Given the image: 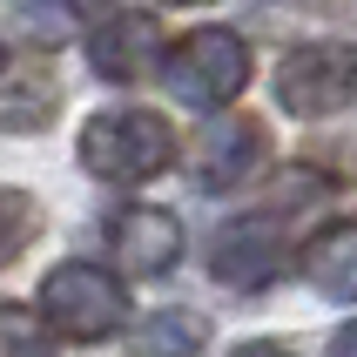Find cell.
<instances>
[{
    "label": "cell",
    "instance_id": "9",
    "mask_svg": "<svg viewBox=\"0 0 357 357\" xmlns=\"http://www.w3.org/2000/svg\"><path fill=\"white\" fill-rule=\"evenodd\" d=\"M303 277L317 283L324 297L357 303V222H331V229L310 236V250H303Z\"/></svg>",
    "mask_w": 357,
    "mask_h": 357
},
{
    "label": "cell",
    "instance_id": "6",
    "mask_svg": "<svg viewBox=\"0 0 357 357\" xmlns=\"http://www.w3.org/2000/svg\"><path fill=\"white\" fill-rule=\"evenodd\" d=\"M108 257L128 270V277H162L176 270L182 257V222L169 209H121L115 229H108Z\"/></svg>",
    "mask_w": 357,
    "mask_h": 357
},
{
    "label": "cell",
    "instance_id": "4",
    "mask_svg": "<svg viewBox=\"0 0 357 357\" xmlns=\"http://www.w3.org/2000/svg\"><path fill=\"white\" fill-rule=\"evenodd\" d=\"M277 101L290 115H344V108H357V47L351 40L290 47V61L277 68Z\"/></svg>",
    "mask_w": 357,
    "mask_h": 357
},
{
    "label": "cell",
    "instance_id": "7",
    "mask_svg": "<svg viewBox=\"0 0 357 357\" xmlns=\"http://www.w3.org/2000/svg\"><path fill=\"white\" fill-rule=\"evenodd\" d=\"M88 61H95V75H108V81H135L142 68L155 61V14H142V7H115V14H101Z\"/></svg>",
    "mask_w": 357,
    "mask_h": 357
},
{
    "label": "cell",
    "instance_id": "14",
    "mask_svg": "<svg viewBox=\"0 0 357 357\" xmlns=\"http://www.w3.org/2000/svg\"><path fill=\"white\" fill-rule=\"evenodd\" d=\"M331 357H357V324H344L337 344H331Z\"/></svg>",
    "mask_w": 357,
    "mask_h": 357
},
{
    "label": "cell",
    "instance_id": "3",
    "mask_svg": "<svg viewBox=\"0 0 357 357\" xmlns=\"http://www.w3.org/2000/svg\"><path fill=\"white\" fill-rule=\"evenodd\" d=\"M162 81H169V95L189 101V108H222V101L243 95V81H250V47H243L229 27H196V34H182L162 61Z\"/></svg>",
    "mask_w": 357,
    "mask_h": 357
},
{
    "label": "cell",
    "instance_id": "12",
    "mask_svg": "<svg viewBox=\"0 0 357 357\" xmlns=\"http://www.w3.org/2000/svg\"><path fill=\"white\" fill-rule=\"evenodd\" d=\"M34 229H40L34 196H27V189H0V263H14L20 250L34 243Z\"/></svg>",
    "mask_w": 357,
    "mask_h": 357
},
{
    "label": "cell",
    "instance_id": "8",
    "mask_svg": "<svg viewBox=\"0 0 357 357\" xmlns=\"http://www.w3.org/2000/svg\"><path fill=\"white\" fill-rule=\"evenodd\" d=\"M257 155H263V128H257V121L216 115V121H209V135H202L196 176H202V189H236V182L257 169Z\"/></svg>",
    "mask_w": 357,
    "mask_h": 357
},
{
    "label": "cell",
    "instance_id": "10",
    "mask_svg": "<svg viewBox=\"0 0 357 357\" xmlns=\"http://www.w3.org/2000/svg\"><path fill=\"white\" fill-rule=\"evenodd\" d=\"M202 337H209L202 317H189V310H155V317L135 331V351H149V357H189V351H202Z\"/></svg>",
    "mask_w": 357,
    "mask_h": 357
},
{
    "label": "cell",
    "instance_id": "2",
    "mask_svg": "<svg viewBox=\"0 0 357 357\" xmlns=\"http://www.w3.org/2000/svg\"><path fill=\"white\" fill-rule=\"evenodd\" d=\"M81 162L101 182H149L176 162V135H169V121L142 115V108H115L81 128Z\"/></svg>",
    "mask_w": 357,
    "mask_h": 357
},
{
    "label": "cell",
    "instance_id": "15",
    "mask_svg": "<svg viewBox=\"0 0 357 357\" xmlns=\"http://www.w3.org/2000/svg\"><path fill=\"white\" fill-rule=\"evenodd\" d=\"M229 357H290V351H277V344H236Z\"/></svg>",
    "mask_w": 357,
    "mask_h": 357
},
{
    "label": "cell",
    "instance_id": "13",
    "mask_svg": "<svg viewBox=\"0 0 357 357\" xmlns=\"http://www.w3.org/2000/svg\"><path fill=\"white\" fill-rule=\"evenodd\" d=\"M7 20H20V27H34V34H47V40H54V34H61V27H68L75 14H61V7H14Z\"/></svg>",
    "mask_w": 357,
    "mask_h": 357
},
{
    "label": "cell",
    "instance_id": "1",
    "mask_svg": "<svg viewBox=\"0 0 357 357\" xmlns=\"http://www.w3.org/2000/svg\"><path fill=\"white\" fill-rule=\"evenodd\" d=\"M40 317L47 331L75 344H95V337H115L121 317H128V290H121L108 270L95 263H54L47 277H40Z\"/></svg>",
    "mask_w": 357,
    "mask_h": 357
},
{
    "label": "cell",
    "instance_id": "5",
    "mask_svg": "<svg viewBox=\"0 0 357 357\" xmlns=\"http://www.w3.org/2000/svg\"><path fill=\"white\" fill-rule=\"evenodd\" d=\"M209 277L229 290H263L277 277V229L263 216H236L209 236Z\"/></svg>",
    "mask_w": 357,
    "mask_h": 357
},
{
    "label": "cell",
    "instance_id": "11",
    "mask_svg": "<svg viewBox=\"0 0 357 357\" xmlns=\"http://www.w3.org/2000/svg\"><path fill=\"white\" fill-rule=\"evenodd\" d=\"M0 357H54V331L20 310V303H0Z\"/></svg>",
    "mask_w": 357,
    "mask_h": 357
}]
</instances>
